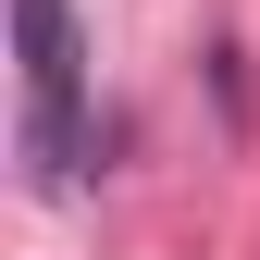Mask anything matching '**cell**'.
<instances>
[{"instance_id": "obj_1", "label": "cell", "mask_w": 260, "mask_h": 260, "mask_svg": "<svg viewBox=\"0 0 260 260\" xmlns=\"http://www.w3.org/2000/svg\"><path fill=\"white\" fill-rule=\"evenodd\" d=\"M13 50H25V174L75 186L87 174V38H75V0H13Z\"/></svg>"}]
</instances>
